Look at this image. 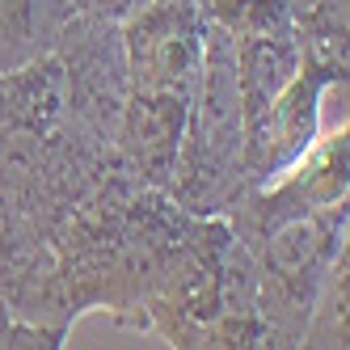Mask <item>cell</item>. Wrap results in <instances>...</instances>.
<instances>
[{
	"mask_svg": "<svg viewBox=\"0 0 350 350\" xmlns=\"http://www.w3.org/2000/svg\"><path fill=\"white\" fill-rule=\"evenodd\" d=\"M186 219L190 211L169 190L110 165L51 237L72 317L102 308L139 325V304Z\"/></svg>",
	"mask_w": 350,
	"mask_h": 350,
	"instance_id": "cell-1",
	"label": "cell"
},
{
	"mask_svg": "<svg viewBox=\"0 0 350 350\" xmlns=\"http://www.w3.org/2000/svg\"><path fill=\"white\" fill-rule=\"evenodd\" d=\"M139 325L182 350L270 346V329L258 312L254 254L224 215L186 219L139 304Z\"/></svg>",
	"mask_w": 350,
	"mask_h": 350,
	"instance_id": "cell-2",
	"label": "cell"
},
{
	"mask_svg": "<svg viewBox=\"0 0 350 350\" xmlns=\"http://www.w3.org/2000/svg\"><path fill=\"white\" fill-rule=\"evenodd\" d=\"M241 157H245V106L237 81V42L224 26L207 21L203 77H198L186 114L169 194L190 215H219L241 190Z\"/></svg>",
	"mask_w": 350,
	"mask_h": 350,
	"instance_id": "cell-3",
	"label": "cell"
},
{
	"mask_svg": "<svg viewBox=\"0 0 350 350\" xmlns=\"http://www.w3.org/2000/svg\"><path fill=\"white\" fill-rule=\"evenodd\" d=\"M346 224L350 207L342 203L283 215L245 241L258 270V312L270 329V346H299L325 279L346 254Z\"/></svg>",
	"mask_w": 350,
	"mask_h": 350,
	"instance_id": "cell-4",
	"label": "cell"
},
{
	"mask_svg": "<svg viewBox=\"0 0 350 350\" xmlns=\"http://www.w3.org/2000/svg\"><path fill=\"white\" fill-rule=\"evenodd\" d=\"M338 85H346L342 64H325L299 51L295 77L279 89V97L245 122V157H241V190H262L270 182H279L283 173L317 144V135L334 122H346V110L325 106Z\"/></svg>",
	"mask_w": 350,
	"mask_h": 350,
	"instance_id": "cell-5",
	"label": "cell"
},
{
	"mask_svg": "<svg viewBox=\"0 0 350 350\" xmlns=\"http://www.w3.org/2000/svg\"><path fill=\"white\" fill-rule=\"evenodd\" d=\"M0 299L13 321L42 329L55 346H64L77 321L64 295L55 245L30 219L5 165H0Z\"/></svg>",
	"mask_w": 350,
	"mask_h": 350,
	"instance_id": "cell-6",
	"label": "cell"
},
{
	"mask_svg": "<svg viewBox=\"0 0 350 350\" xmlns=\"http://www.w3.org/2000/svg\"><path fill=\"white\" fill-rule=\"evenodd\" d=\"M51 55L64 68L68 110L89 135H97L114 152V127L127 106L131 77H127V42H122V21L72 13L59 30Z\"/></svg>",
	"mask_w": 350,
	"mask_h": 350,
	"instance_id": "cell-7",
	"label": "cell"
},
{
	"mask_svg": "<svg viewBox=\"0 0 350 350\" xmlns=\"http://www.w3.org/2000/svg\"><path fill=\"white\" fill-rule=\"evenodd\" d=\"M131 89L194 97L203 77L207 5L203 0H144L122 17Z\"/></svg>",
	"mask_w": 350,
	"mask_h": 350,
	"instance_id": "cell-8",
	"label": "cell"
},
{
	"mask_svg": "<svg viewBox=\"0 0 350 350\" xmlns=\"http://www.w3.org/2000/svg\"><path fill=\"white\" fill-rule=\"evenodd\" d=\"M64 122H72V110L51 51L0 72V165H26Z\"/></svg>",
	"mask_w": 350,
	"mask_h": 350,
	"instance_id": "cell-9",
	"label": "cell"
},
{
	"mask_svg": "<svg viewBox=\"0 0 350 350\" xmlns=\"http://www.w3.org/2000/svg\"><path fill=\"white\" fill-rule=\"evenodd\" d=\"M190 102L194 97H182V93L131 89L127 106L118 114V127H114V165L169 190L173 169H178V152H182Z\"/></svg>",
	"mask_w": 350,
	"mask_h": 350,
	"instance_id": "cell-10",
	"label": "cell"
},
{
	"mask_svg": "<svg viewBox=\"0 0 350 350\" xmlns=\"http://www.w3.org/2000/svg\"><path fill=\"white\" fill-rule=\"evenodd\" d=\"M237 42V81H241V106L245 122L258 118L279 89L299 68V38L295 30H266V34H241Z\"/></svg>",
	"mask_w": 350,
	"mask_h": 350,
	"instance_id": "cell-11",
	"label": "cell"
},
{
	"mask_svg": "<svg viewBox=\"0 0 350 350\" xmlns=\"http://www.w3.org/2000/svg\"><path fill=\"white\" fill-rule=\"evenodd\" d=\"M68 17V0H0V72L46 55Z\"/></svg>",
	"mask_w": 350,
	"mask_h": 350,
	"instance_id": "cell-12",
	"label": "cell"
},
{
	"mask_svg": "<svg viewBox=\"0 0 350 350\" xmlns=\"http://www.w3.org/2000/svg\"><path fill=\"white\" fill-rule=\"evenodd\" d=\"M299 51L350 68V0H287Z\"/></svg>",
	"mask_w": 350,
	"mask_h": 350,
	"instance_id": "cell-13",
	"label": "cell"
},
{
	"mask_svg": "<svg viewBox=\"0 0 350 350\" xmlns=\"http://www.w3.org/2000/svg\"><path fill=\"white\" fill-rule=\"evenodd\" d=\"M346 304H350V266H346V254L334 262L329 279H325L321 295H317V308L304 325V338L299 346H325V350H346L350 342V329H346Z\"/></svg>",
	"mask_w": 350,
	"mask_h": 350,
	"instance_id": "cell-14",
	"label": "cell"
},
{
	"mask_svg": "<svg viewBox=\"0 0 350 350\" xmlns=\"http://www.w3.org/2000/svg\"><path fill=\"white\" fill-rule=\"evenodd\" d=\"M207 21L224 26L232 38L241 34H266V30H295L287 0H203Z\"/></svg>",
	"mask_w": 350,
	"mask_h": 350,
	"instance_id": "cell-15",
	"label": "cell"
},
{
	"mask_svg": "<svg viewBox=\"0 0 350 350\" xmlns=\"http://www.w3.org/2000/svg\"><path fill=\"white\" fill-rule=\"evenodd\" d=\"M72 13H93V17H110V21H122L127 13H135L144 0H68Z\"/></svg>",
	"mask_w": 350,
	"mask_h": 350,
	"instance_id": "cell-16",
	"label": "cell"
},
{
	"mask_svg": "<svg viewBox=\"0 0 350 350\" xmlns=\"http://www.w3.org/2000/svg\"><path fill=\"white\" fill-rule=\"evenodd\" d=\"M9 325H13V317L5 308V299H0V350H5V342H9Z\"/></svg>",
	"mask_w": 350,
	"mask_h": 350,
	"instance_id": "cell-17",
	"label": "cell"
}]
</instances>
